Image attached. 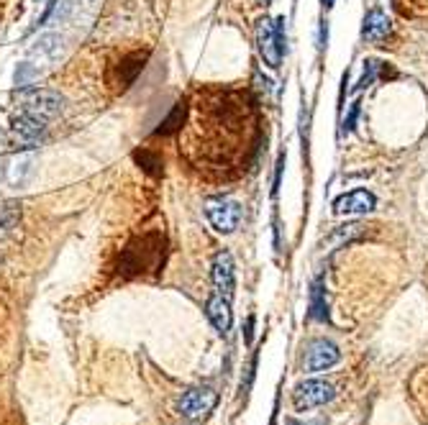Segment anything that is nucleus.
Segmentation results:
<instances>
[{"label": "nucleus", "mask_w": 428, "mask_h": 425, "mask_svg": "<svg viewBox=\"0 0 428 425\" xmlns=\"http://www.w3.org/2000/svg\"><path fill=\"white\" fill-rule=\"evenodd\" d=\"M257 49L267 67L277 69L285 54V19H259L257 21Z\"/></svg>", "instance_id": "nucleus-1"}, {"label": "nucleus", "mask_w": 428, "mask_h": 425, "mask_svg": "<svg viewBox=\"0 0 428 425\" xmlns=\"http://www.w3.org/2000/svg\"><path fill=\"white\" fill-rule=\"evenodd\" d=\"M218 405V392L211 387H193L177 402V413L187 420H200V417L211 415L213 407Z\"/></svg>", "instance_id": "nucleus-2"}, {"label": "nucleus", "mask_w": 428, "mask_h": 425, "mask_svg": "<svg viewBox=\"0 0 428 425\" xmlns=\"http://www.w3.org/2000/svg\"><path fill=\"white\" fill-rule=\"evenodd\" d=\"M336 397V389L333 385L323 382V379H305L300 385L292 389V402H295V410H311V407H321L326 402H331Z\"/></svg>", "instance_id": "nucleus-3"}, {"label": "nucleus", "mask_w": 428, "mask_h": 425, "mask_svg": "<svg viewBox=\"0 0 428 425\" xmlns=\"http://www.w3.org/2000/svg\"><path fill=\"white\" fill-rule=\"evenodd\" d=\"M205 215H208L211 226L218 233H234L241 226L243 208L239 203H234V200L218 197V200H208L205 203Z\"/></svg>", "instance_id": "nucleus-4"}, {"label": "nucleus", "mask_w": 428, "mask_h": 425, "mask_svg": "<svg viewBox=\"0 0 428 425\" xmlns=\"http://www.w3.org/2000/svg\"><path fill=\"white\" fill-rule=\"evenodd\" d=\"M62 103H64L62 95L54 93V90H34V93L23 97V113L41 121V123H49L51 118L59 116Z\"/></svg>", "instance_id": "nucleus-5"}, {"label": "nucleus", "mask_w": 428, "mask_h": 425, "mask_svg": "<svg viewBox=\"0 0 428 425\" xmlns=\"http://www.w3.org/2000/svg\"><path fill=\"white\" fill-rule=\"evenodd\" d=\"M341 351L339 346L329 339H316L308 346V356H305V369L308 372H326L333 364H339Z\"/></svg>", "instance_id": "nucleus-6"}, {"label": "nucleus", "mask_w": 428, "mask_h": 425, "mask_svg": "<svg viewBox=\"0 0 428 425\" xmlns=\"http://www.w3.org/2000/svg\"><path fill=\"white\" fill-rule=\"evenodd\" d=\"M44 131H47V123H41L36 118L31 116H19L10 126V138L19 144V149H34L44 138Z\"/></svg>", "instance_id": "nucleus-7"}, {"label": "nucleus", "mask_w": 428, "mask_h": 425, "mask_svg": "<svg viewBox=\"0 0 428 425\" xmlns=\"http://www.w3.org/2000/svg\"><path fill=\"white\" fill-rule=\"evenodd\" d=\"M211 277H213V287L218 295L231 298L236 287V271H234V259L228 252H218L213 256V267H211Z\"/></svg>", "instance_id": "nucleus-8"}, {"label": "nucleus", "mask_w": 428, "mask_h": 425, "mask_svg": "<svg viewBox=\"0 0 428 425\" xmlns=\"http://www.w3.org/2000/svg\"><path fill=\"white\" fill-rule=\"evenodd\" d=\"M374 208H377V197L370 190H351L333 203L336 215H361V212H372Z\"/></svg>", "instance_id": "nucleus-9"}, {"label": "nucleus", "mask_w": 428, "mask_h": 425, "mask_svg": "<svg viewBox=\"0 0 428 425\" xmlns=\"http://www.w3.org/2000/svg\"><path fill=\"white\" fill-rule=\"evenodd\" d=\"M392 31V23H390L388 13L380 8L370 10L364 21H361V41L364 44H377V41H385Z\"/></svg>", "instance_id": "nucleus-10"}, {"label": "nucleus", "mask_w": 428, "mask_h": 425, "mask_svg": "<svg viewBox=\"0 0 428 425\" xmlns=\"http://www.w3.org/2000/svg\"><path fill=\"white\" fill-rule=\"evenodd\" d=\"M205 313H208V320L213 323V328L226 336L231 330V323H234V313H231V302L226 295H213L205 305Z\"/></svg>", "instance_id": "nucleus-11"}, {"label": "nucleus", "mask_w": 428, "mask_h": 425, "mask_svg": "<svg viewBox=\"0 0 428 425\" xmlns=\"http://www.w3.org/2000/svg\"><path fill=\"white\" fill-rule=\"evenodd\" d=\"M34 165H36L34 154H23V156H19V159H13V162L8 165V169H5L8 182L10 184H23L31 174H34Z\"/></svg>", "instance_id": "nucleus-12"}, {"label": "nucleus", "mask_w": 428, "mask_h": 425, "mask_svg": "<svg viewBox=\"0 0 428 425\" xmlns=\"http://www.w3.org/2000/svg\"><path fill=\"white\" fill-rule=\"evenodd\" d=\"M59 51H62V36H59V34H44V36H39V41L31 47V57L57 59Z\"/></svg>", "instance_id": "nucleus-13"}, {"label": "nucleus", "mask_w": 428, "mask_h": 425, "mask_svg": "<svg viewBox=\"0 0 428 425\" xmlns=\"http://www.w3.org/2000/svg\"><path fill=\"white\" fill-rule=\"evenodd\" d=\"M311 318L313 320H329V310H326V292H323V282L316 280L311 287Z\"/></svg>", "instance_id": "nucleus-14"}, {"label": "nucleus", "mask_w": 428, "mask_h": 425, "mask_svg": "<svg viewBox=\"0 0 428 425\" xmlns=\"http://www.w3.org/2000/svg\"><path fill=\"white\" fill-rule=\"evenodd\" d=\"M21 221V203L16 200H0V228H16Z\"/></svg>", "instance_id": "nucleus-15"}, {"label": "nucleus", "mask_w": 428, "mask_h": 425, "mask_svg": "<svg viewBox=\"0 0 428 425\" xmlns=\"http://www.w3.org/2000/svg\"><path fill=\"white\" fill-rule=\"evenodd\" d=\"M182 121H185V103L180 100V103L172 108V113L167 116L165 123L156 128V136H167V134H172V131H177V128L182 126Z\"/></svg>", "instance_id": "nucleus-16"}, {"label": "nucleus", "mask_w": 428, "mask_h": 425, "mask_svg": "<svg viewBox=\"0 0 428 425\" xmlns=\"http://www.w3.org/2000/svg\"><path fill=\"white\" fill-rule=\"evenodd\" d=\"M36 80H39V69L34 67L31 62H21L19 67H16V72H13V82L19 87H29Z\"/></svg>", "instance_id": "nucleus-17"}, {"label": "nucleus", "mask_w": 428, "mask_h": 425, "mask_svg": "<svg viewBox=\"0 0 428 425\" xmlns=\"http://www.w3.org/2000/svg\"><path fill=\"white\" fill-rule=\"evenodd\" d=\"M361 228L364 226H359V223H349V226H339V231L333 233L329 241H349V239H357V236H361Z\"/></svg>", "instance_id": "nucleus-18"}, {"label": "nucleus", "mask_w": 428, "mask_h": 425, "mask_svg": "<svg viewBox=\"0 0 428 425\" xmlns=\"http://www.w3.org/2000/svg\"><path fill=\"white\" fill-rule=\"evenodd\" d=\"M377 69H380V62H374V59H370V62H364V75H361V80L354 85V90H361V87H367L374 82V77H377Z\"/></svg>", "instance_id": "nucleus-19"}, {"label": "nucleus", "mask_w": 428, "mask_h": 425, "mask_svg": "<svg viewBox=\"0 0 428 425\" xmlns=\"http://www.w3.org/2000/svg\"><path fill=\"white\" fill-rule=\"evenodd\" d=\"M136 162H139V165H144L146 172H154V167H159L156 156H152L149 151H139V154H136Z\"/></svg>", "instance_id": "nucleus-20"}, {"label": "nucleus", "mask_w": 428, "mask_h": 425, "mask_svg": "<svg viewBox=\"0 0 428 425\" xmlns=\"http://www.w3.org/2000/svg\"><path fill=\"white\" fill-rule=\"evenodd\" d=\"M357 116H359V103H354L349 110V116H346V121H344V134H349L351 128H354V123H357Z\"/></svg>", "instance_id": "nucleus-21"}, {"label": "nucleus", "mask_w": 428, "mask_h": 425, "mask_svg": "<svg viewBox=\"0 0 428 425\" xmlns=\"http://www.w3.org/2000/svg\"><path fill=\"white\" fill-rule=\"evenodd\" d=\"M283 169H285V156H280V162H277V174H274V187L272 193L280 190V180H283Z\"/></svg>", "instance_id": "nucleus-22"}, {"label": "nucleus", "mask_w": 428, "mask_h": 425, "mask_svg": "<svg viewBox=\"0 0 428 425\" xmlns=\"http://www.w3.org/2000/svg\"><path fill=\"white\" fill-rule=\"evenodd\" d=\"M243 336H246V343H252L254 339V315L246 318V326H243Z\"/></svg>", "instance_id": "nucleus-23"}, {"label": "nucleus", "mask_w": 428, "mask_h": 425, "mask_svg": "<svg viewBox=\"0 0 428 425\" xmlns=\"http://www.w3.org/2000/svg\"><path fill=\"white\" fill-rule=\"evenodd\" d=\"M333 3H336V0H321V5H323V8H326V10L333 8Z\"/></svg>", "instance_id": "nucleus-24"}, {"label": "nucleus", "mask_w": 428, "mask_h": 425, "mask_svg": "<svg viewBox=\"0 0 428 425\" xmlns=\"http://www.w3.org/2000/svg\"><path fill=\"white\" fill-rule=\"evenodd\" d=\"M257 3H259V5H270V3H272V0H257Z\"/></svg>", "instance_id": "nucleus-25"}, {"label": "nucleus", "mask_w": 428, "mask_h": 425, "mask_svg": "<svg viewBox=\"0 0 428 425\" xmlns=\"http://www.w3.org/2000/svg\"><path fill=\"white\" fill-rule=\"evenodd\" d=\"M287 425H300V423H295V420H290V423H287Z\"/></svg>", "instance_id": "nucleus-26"}]
</instances>
